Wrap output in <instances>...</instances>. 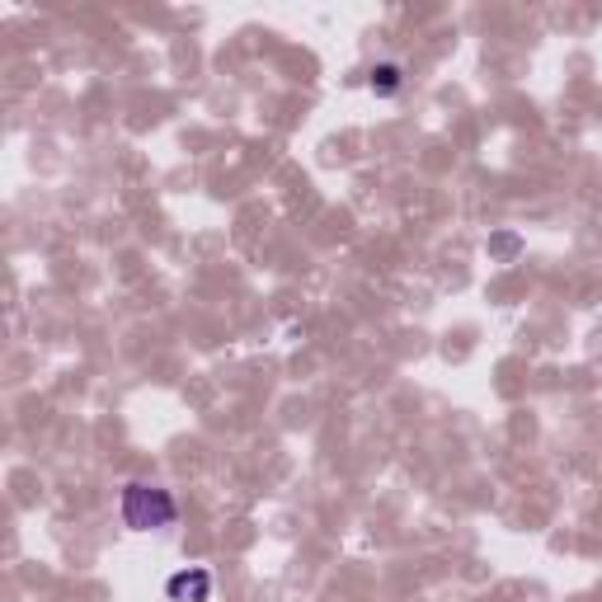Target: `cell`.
<instances>
[{"mask_svg": "<svg viewBox=\"0 0 602 602\" xmlns=\"http://www.w3.org/2000/svg\"><path fill=\"white\" fill-rule=\"evenodd\" d=\"M175 518H179V504L161 485L133 480L123 490V523L133 527V532H165V527H175Z\"/></svg>", "mask_w": 602, "mask_h": 602, "instance_id": "cell-1", "label": "cell"}, {"mask_svg": "<svg viewBox=\"0 0 602 602\" xmlns=\"http://www.w3.org/2000/svg\"><path fill=\"white\" fill-rule=\"evenodd\" d=\"M165 598L170 602H208L212 598V575L208 569H179V575H170L165 584Z\"/></svg>", "mask_w": 602, "mask_h": 602, "instance_id": "cell-2", "label": "cell"}, {"mask_svg": "<svg viewBox=\"0 0 602 602\" xmlns=\"http://www.w3.org/2000/svg\"><path fill=\"white\" fill-rule=\"evenodd\" d=\"M367 85H372V95H377V99H396L400 90H405V66H400V62H377L367 71Z\"/></svg>", "mask_w": 602, "mask_h": 602, "instance_id": "cell-3", "label": "cell"}]
</instances>
